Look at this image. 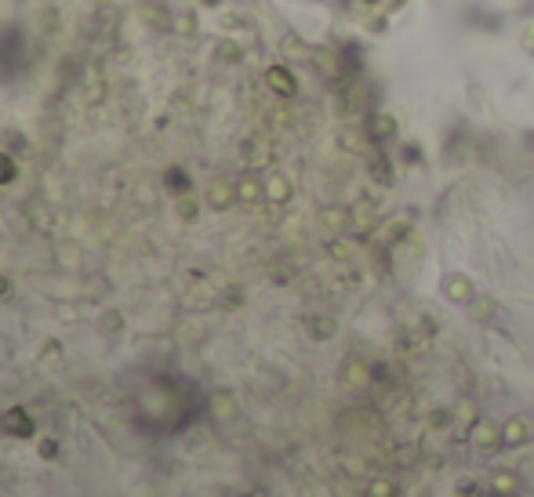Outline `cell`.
<instances>
[{
	"mask_svg": "<svg viewBox=\"0 0 534 497\" xmlns=\"http://www.w3.org/2000/svg\"><path fill=\"white\" fill-rule=\"evenodd\" d=\"M473 443H480L487 454L498 450V446L505 443V439H501V425H494V421H480V425L473 428Z\"/></svg>",
	"mask_w": 534,
	"mask_h": 497,
	"instance_id": "6da1fadb",
	"label": "cell"
},
{
	"mask_svg": "<svg viewBox=\"0 0 534 497\" xmlns=\"http://www.w3.org/2000/svg\"><path fill=\"white\" fill-rule=\"evenodd\" d=\"M367 135H371V142H389V138H396V120L389 113H371Z\"/></svg>",
	"mask_w": 534,
	"mask_h": 497,
	"instance_id": "7a4b0ae2",
	"label": "cell"
},
{
	"mask_svg": "<svg viewBox=\"0 0 534 497\" xmlns=\"http://www.w3.org/2000/svg\"><path fill=\"white\" fill-rule=\"evenodd\" d=\"M266 80H269V87L277 91V94H284V99H291V94L298 91L295 76H291V69H284V66H273V69L266 73Z\"/></svg>",
	"mask_w": 534,
	"mask_h": 497,
	"instance_id": "3957f363",
	"label": "cell"
},
{
	"mask_svg": "<svg viewBox=\"0 0 534 497\" xmlns=\"http://www.w3.org/2000/svg\"><path fill=\"white\" fill-rule=\"evenodd\" d=\"M313 62H316V69H320V73H327V76H342V58H338L334 47H316V51H313Z\"/></svg>",
	"mask_w": 534,
	"mask_h": 497,
	"instance_id": "277c9868",
	"label": "cell"
},
{
	"mask_svg": "<svg viewBox=\"0 0 534 497\" xmlns=\"http://www.w3.org/2000/svg\"><path fill=\"white\" fill-rule=\"evenodd\" d=\"M444 291H447V298H451V301H458V305H469V301L476 298V294H473V283H469L465 276H451Z\"/></svg>",
	"mask_w": 534,
	"mask_h": 497,
	"instance_id": "5b68a950",
	"label": "cell"
},
{
	"mask_svg": "<svg viewBox=\"0 0 534 497\" xmlns=\"http://www.w3.org/2000/svg\"><path fill=\"white\" fill-rule=\"evenodd\" d=\"M527 436H531V425L524 418H512L505 428H501V439H505V443H524Z\"/></svg>",
	"mask_w": 534,
	"mask_h": 497,
	"instance_id": "8992f818",
	"label": "cell"
},
{
	"mask_svg": "<svg viewBox=\"0 0 534 497\" xmlns=\"http://www.w3.org/2000/svg\"><path fill=\"white\" fill-rule=\"evenodd\" d=\"M280 47H284L287 58H309V47H305V40H298L295 33H287V37L280 40Z\"/></svg>",
	"mask_w": 534,
	"mask_h": 497,
	"instance_id": "52a82bcc",
	"label": "cell"
},
{
	"mask_svg": "<svg viewBox=\"0 0 534 497\" xmlns=\"http://www.w3.org/2000/svg\"><path fill=\"white\" fill-rule=\"evenodd\" d=\"M469 316L473 319H491L494 316V298H473L469 301Z\"/></svg>",
	"mask_w": 534,
	"mask_h": 497,
	"instance_id": "ba28073f",
	"label": "cell"
},
{
	"mask_svg": "<svg viewBox=\"0 0 534 497\" xmlns=\"http://www.w3.org/2000/svg\"><path fill=\"white\" fill-rule=\"evenodd\" d=\"M520 44H524V51H534V19L524 26V33H520Z\"/></svg>",
	"mask_w": 534,
	"mask_h": 497,
	"instance_id": "9c48e42d",
	"label": "cell"
},
{
	"mask_svg": "<svg viewBox=\"0 0 534 497\" xmlns=\"http://www.w3.org/2000/svg\"><path fill=\"white\" fill-rule=\"evenodd\" d=\"M287 192H291V185L284 178H273V200H287Z\"/></svg>",
	"mask_w": 534,
	"mask_h": 497,
	"instance_id": "30bf717a",
	"label": "cell"
},
{
	"mask_svg": "<svg viewBox=\"0 0 534 497\" xmlns=\"http://www.w3.org/2000/svg\"><path fill=\"white\" fill-rule=\"evenodd\" d=\"M422 160V149L418 146H403V164H418Z\"/></svg>",
	"mask_w": 534,
	"mask_h": 497,
	"instance_id": "8fae6325",
	"label": "cell"
},
{
	"mask_svg": "<svg viewBox=\"0 0 534 497\" xmlns=\"http://www.w3.org/2000/svg\"><path fill=\"white\" fill-rule=\"evenodd\" d=\"M349 381H367V371H364V363L349 367Z\"/></svg>",
	"mask_w": 534,
	"mask_h": 497,
	"instance_id": "7c38bea8",
	"label": "cell"
},
{
	"mask_svg": "<svg viewBox=\"0 0 534 497\" xmlns=\"http://www.w3.org/2000/svg\"><path fill=\"white\" fill-rule=\"evenodd\" d=\"M494 479H498V483H494L498 490H512V487H516V483H512V475H494Z\"/></svg>",
	"mask_w": 534,
	"mask_h": 497,
	"instance_id": "4fadbf2b",
	"label": "cell"
},
{
	"mask_svg": "<svg viewBox=\"0 0 534 497\" xmlns=\"http://www.w3.org/2000/svg\"><path fill=\"white\" fill-rule=\"evenodd\" d=\"M375 494H378V497H389V494H393V487H389V483H378V487H375Z\"/></svg>",
	"mask_w": 534,
	"mask_h": 497,
	"instance_id": "5bb4252c",
	"label": "cell"
}]
</instances>
